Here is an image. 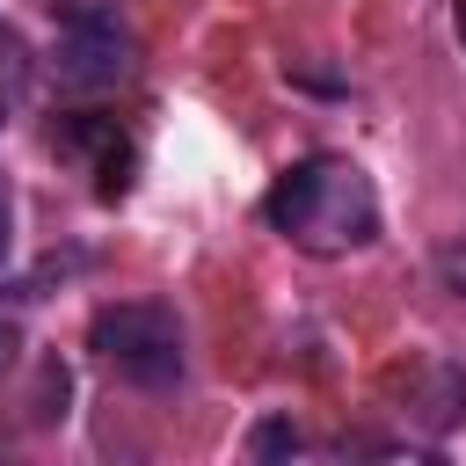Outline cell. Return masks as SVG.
Returning a JSON list of instances; mask_svg holds the SVG:
<instances>
[{
    "mask_svg": "<svg viewBox=\"0 0 466 466\" xmlns=\"http://www.w3.org/2000/svg\"><path fill=\"white\" fill-rule=\"evenodd\" d=\"M262 218H269L291 248H306V255H350V248H371V240H379V197H371L364 167L342 160V153H306V160H291V167L269 182Z\"/></svg>",
    "mask_w": 466,
    "mask_h": 466,
    "instance_id": "1",
    "label": "cell"
},
{
    "mask_svg": "<svg viewBox=\"0 0 466 466\" xmlns=\"http://www.w3.org/2000/svg\"><path fill=\"white\" fill-rule=\"evenodd\" d=\"M87 350H95L116 379H131V386H146V393H160V386L182 379V320H175L167 306H153V299L102 306L95 328H87Z\"/></svg>",
    "mask_w": 466,
    "mask_h": 466,
    "instance_id": "2",
    "label": "cell"
},
{
    "mask_svg": "<svg viewBox=\"0 0 466 466\" xmlns=\"http://www.w3.org/2000/svg\"><path fill=\"white\" fill-rule=\"evenodd\" d=\"M131 73V29L102 7H66V29H58V80L73 87H109Z\"/></svg>",
    "mask_w": 466,
    "mask_h": 466,
    "instance_id": "3",
    "label": "cell"
},
{
    "mask_svg": "<svg viewBox=\"0 0 466 466\" xmlns=\"http://www.w3.org/2000/svg\"><path fill=\"white\" fill-rule=\"evenodd\" d=\"M58 146H66V153H95V160H102V197H116V189L131 182V146L116 138V124H109V116H73V124H58Z\"/></svg>",
    "mask_w": 466,
    "mask_h": 466,
    "instance_id": "4",
    "label": "cell"
},
{
    "mask_svg": "<svg viewBox=\"0 0 466 466\" xmlns=\"http://www.w3.org/2000/svg\"><path fill=\"white\" fill-rule=\"evenodd\" d=\"M299 444H306V437H299L291 415H262V422L248 430V451H255V459H291Z\"/></svg>",
    "mask_w": 466,
    "mask_h": 466,
    "instance_id": "5",
    "label": "cell"
},
{
    "mask_svg": "<svg viewBox=\"0 0 466 466\" xmlns=\"http://www.w3.org/2000/svg\"><path fill=\"white\" fill-rule=\"evenodd\" d=\"M437 269H444V284H451V291L466 299V240H451V248L437 255Z\"/></svg>",
    "mask_w": 466,
    "mask_h": 466,
    "instance_id": "6",
    "label": "cell"
},
{
    "mask_svg": "<svg viewBox=\"0 0 466 466\" xmlns=\"http://www.w3.org/2000/svg\"><path fill=\"white\" fill-rule=\"evenodd\" d=\"M7 255H15V189L0 175V269H7Z\"/></svg>",
    "mask_w": 466,
    "mask_h": 466,
    "instance_id": "7",
    "label": "cell"
},
{
    "mask_svg": "<svg viewBox=\"0 0 466 466\" xmlns=\"http://www.w3.org/2000/svg\"><path fill=\"white\" fill-rule=\"evenodd\" d=\"M15 350H22V335H15V328H7V320H0V379H7V371H15Z\"/></svg>",
    "mask_w": 466,
    "mask_h": 466,
    "instance_id": "8",
    "label": "cell"
},
{
    "mask_svg": "<svg viewBox=\"0 0 466 466\" xmlns=\"http://www.w3.org/2000/svg\"><path fill=\"white\" fill-rule=\"evenodd\" d=\"M451 22H459V44H466V0H451Z\"/></svg>",
    "mask_w": 466,
    "mask_h": 466,
    "instance_id": "9",
    "label": "cell"
},
{
    "mask_svg": "<svg viewBox=\"0 0 466 466\" xmlns=\"http://www.w3.org/2000/svg\"><path fill=\"white\" fill-rule=\"evenodd\" d=\"M0 124H7V102H0Z\"/></svg>",
    "mask_w": 466,
    "mask_h": 466,
    "instance_id": "10",
    "label": "cell"
}]
</instances>
